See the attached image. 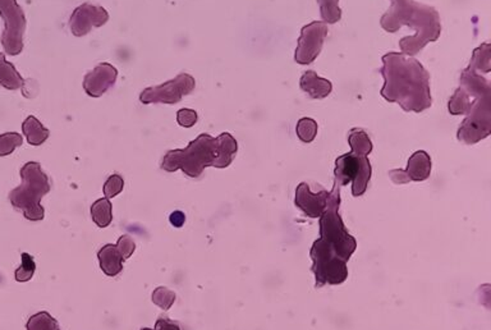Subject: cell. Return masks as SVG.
Masks as SVG:
<instances>
[{"label": "cell", "instance_id": "cell-1", "mask_svg": "<svg viewBox=\"0 0 491 330\" xmlns=\"http://www.w3.org/2000/svg\"><path fill=\"white\" fill-rule=\"evenodd\" d=\"M238 145L229 134H221L216 139L203 134L191 141L184 149L169 150L161 160L160 168L168 173L183 171L191 178H198L205 168H227L232 164Z\"/></svg>", "mask_w": 491, "mask_h": 330}, {"label": "cell", "instance_id": "cell-2", "mask_svg": "<svg viewBox=\"0 0 491 330\" xmlns=\"http://www.w3.org/2000/svg\"><path fill=\"white\" fill-rule=\"evenodd\" d=\"M19 176L22 184L17 189L11 191L9 201L13 208L22 211L26 219L40 221L45 218L41 200L51 190L49 177L37 161L26 163L21 168Z\"/></svg>", "mask_w": 491, "mask_h": 330}, {"label": "cell", "instance_id": "cell-3", "mask_svg": "<svg viewBox=\"0 0 491 330\" xmlns=\"http://www.w3.org/2000/svg\"><path fill=\"white\" fill-rule=\"evenodd\" d=\"M339 205L340 187L334 184V189L329 194L325 211L319 218L320 239L332 247L337 256L344 261H348L356 251L357 242L344 226L343 220L339 214Z\"/></svg>", "mask_w": 491, "mask_h": 330}, {"label": "cell", "instance_id": "cell-4", "mask_svg": "<svg viewBox=\"0 0 491 330\" xmlns=\"http://www.w3.org/2000/svg\"><path fill=\"white\" fill-rule=\"evenodd\" d=\"M310 256L313 259L311 270L316 278V287H323L325 284H342L347 276V261L337 256L332 247L325 241L319 239L313 242Z\"/></svg>", "mask_w": 491, "mask_h": 330}, {"label": "cell", "instance_id": "cell-5", "mask_svg": "<svg viewBox=\"0 0 491 330\" xmlns=\"http://www.w3.org/2000/svg\"><path fill=\"white\" fill-rule=\"evenodd\" d=\"M335 184L339 187L352 182V195L363 196L371 178V165L366 155L350 151L335 161Z\"/></svg>", "mask_w": 491, "mask_h": 330}, {"label": "cell", "instance_id": "cell-6", "mask_svg": "<svg viewBox=\"0 0 491 330\" xmlns=\"http://www.w3.org/2000/svg\"><path fill=\"white\" fill-rule=\"evenodd\" d=\"M0 16L4 21V31L1 34V45L6 54H21L24 50V36H25V12L19 6L17 0H0Z\"/></svg>", "mask_w": 491, "mask_h": 330}, {"label": "cell", "instance_id": "cell-7", "mask_svg": "<svg viewBox=\"0 0 491 330\" xmlns=\"http://www.w3.org/2000/svg\"><path fill=\"white\" fill-rule=\"evenodd\" d=\"M196 81L188 74H179L163 85L151 86L140 94L142 104H177L195 90Z\"/></svg>", "mask_w": 491, "mask_h": 330}, {"label": "cell", "instance_id": "cell-8", "mask_svg": "<svg viewBox=\"0 0 491 330\" xmlns=\"http://www.w3.org/2000/svg\"><path fill=\"white\" fill-rule=\"evenodd\" d=\"M109 21V13L100 6L83 3L77 6L69 19V29L76 37L88 35L93 29L106 25Z\"/></svg>", "mask_w": 491, "mask_h": 330}, {"label": "cell", "instance_id": "cell-9", "mask_svg": "<svg viewBox=\"0 0 491 330\" xmlns=\"http://www.w3.org/2000/svg\"><path fill=\"white\" fill-rule=\"evenodd\" d=\"M118 69L111 63H100L83 79V90L90 98H100L116 85Z\"/></svg>", "mask_w": 491, "mask_h": 330}, {"label": "cell", "instance_id": "cell-10", "mask_svg": "<svg viewBox=\"0 0 491 330\" xmlns=\"http://www.w3.org/2000/svg\"><path fill=\"white\" fill-rule=\"evenodd\" d=\"M329 194L321 191L319 194H313L307 184H301L295 190V205L310 218H320L328 206Z\"/></svg>", "mask_w": 491, "mask_h": 330}, {"label": "cell", "instance_id": "cell-11", "mask_svg": "<svg viewBox=\"0 0 491 330\" xmlns=\"http://www.w3.org/2000/svg\"><path fill=\"white\" fill-rule=\"evenodd\" d=\"M98 264L103 273L108 276H117L123 270V259L121 251L118 250L117 245L108 244L103 246L98 252Z\"/></svg>", "mask_w": 491, "mask_h": 330}, {"label": "cell", "instance_id": "cell-12", "mask_svg": "<svg viewBox=\"0 0 491 330\" xmlns=\"http://www.w3.org/2000/svg\"><path fill=\"white\" fill-rule=\"evenodd\" d=\"M430 171H431V159L429 155L425 151H417L413 154L408 160L405 174L408 179L420 182L429 178Z\"/></svg>", "mask_w": 491, "mask_h": 330}, {"label": "cell", "instance_id": "cell-13", "mask_svg": "<svg viewBox=\"0 0 491 330\" xmlns=\"http://www.w3.org/2000/svg\"><path fill=\"white\" fill-rule=\"evenodd\" d=\"M0 86L6 90L16 91L25 87V80L12 63L6 61V55L0 53Z\"/></svg>", "mask_w": 491, "mask_h": 330}, {"label": "cell", "instance_id": "cell-14", "mask_svg": "<svg viewBox=\"0 0 491 330\" xmlns=\"http://www.w3.org/2000/svg\"><path fill=\"white\" fill-rule=\"evenodd\" d=\"M22 132L31 146H40L49 139L50 131L44 127L43 123L36 116H30L22 123Z\"/></svg>", "mask_w": 491, "mask_h": 330}, {"label": "cell", "instance_id": "cell-15", "mask_svg": "<svg viewBox=\"0 0 491 330\" xmlns=\"http://www.w3.org/2000/svg\"><path fill=\"white\" fill-rule=\"evenodd\" d=\"M91 213V218L93 223L98 226V228H106L111 224L113 221V206L109 199H98L93 202L90 209Z\"/></svg>", "mask_w": 491, "mask_h": 330}, {"label": "cell", "instance_id": "cell-16", "mask_svg": "<svg viewBox=\"0 0 491 330\" xmlns=\"http://www.w3.org/2000/svg\"><path fill=\"white\" fill-rule=\"evenodd\" d=\"M27 330H61L56 319L53 318L48 311H40L32 315L27 324Z\"/></svg>", "mask_w": 491, "mask_h": 330}, {"label": "cell", "instance_id": "cell-17", "mask_svg": "<svg viewBox=\"0 0 491 330\" xmlns=\"http://www.w3.org/2000/svg\"><path fill=\"white\" fill-rule=\"evenodd\" d=\"M350 145L353 153L366 155V156L373 150V144L363 129H353L350 132Z\"/></svg>", "mask_w": 491, "mask_h": 330}, {"label": "cell", "instance_id": "cell-18", "mask_svg": "<svg viewBox=\"0 0 491 330\" xmlns=\"http://www.w3.org/2000/svg\"><path fill=\"white\" fill-rule=\"evenodd\" d=\"M35 271H36L35 259L31 256L30 254L24 252L21 255V266L14 273L16 281H19V283H25V281H31L32 276L35 274Z\"/></svg>", "mask_w": 491, "mask_h": 330}, {"label": "cell", "instance_id": "cell-19", "mask_svg": "<svg viewBox=\"0 0 491 330\" xmlns=\"http://www.w3.org/2000/svg\"><path fill=\"white\" fill-rule=\"evenodd\" d=\"M24 139L17 132H6L0 135V158L8 156L17 149L22 146Z\"/></svg>", "mask_w": 491, "mask_h": 330}, {"label": "cell", "instance_id": "cell-20", "mask_svg": "<svg viewBox=\"0 0 491 330\" xmlns=\"http://www.w3.org/2000/svg\"><path fill=\"white\" fill-rule=\"evenodd\" d=\"M151 299L153 304L159 306L163 311H168L176 302V294L169 288L158 287L153 291Z\"/></svg>", "mask_w": 491, "mask_h": 330}, {"label": "cell", "instance_id": "cell-21", "mask_svg": "<svg viewBox=\"0 0 491 330\" xmlns=\"http://www.w3.org/2000/svg\"><path fill=\"white\" fill-rule=\"evenodd\" d=\"M318 134V123L311 118H302L297 124V135L303 142H313Z\"/></svg>", "mask_w": 491, "mask_h": 330}, {"label": "cell", "instance_id": "cell-22", "mask_svg": "<svg viewBox=\"0 0 491 330\" xmlns=\"http://www.w3.org/2000/svg\"><path fill=\"white\" fill-rule=\"evenodd\" d=\"M124 189V179L122 176L119 174H111V177L106 179V182L103 187V192H104V197L106 199H114L116 196L119 195Z\"/></svg>", "mask_w": 491, "mask_h": 330}, {"label": "cell", "instance_id": "cell-23", "mask_svg": "<svg viewBox=\"0 0 491 330\" xmlns=\"http://www.w3.org/2000/svg\"><path fill=\"white\" fill-rule=\"evenodd\" d=\"M118 250L121 251L124 261L128 260L129 257L133 255L136 250V244L133 239L129 234H123L118 239L117 244Z\"/></svg>", "mask_w": 491, "mask_h": 330}, {"label": "cell", "instance_id": "cell-24", "mask_svg": "<svg viewBox=\"0 0 491 330\" xmlns=\"http://www.w3.org/2000/svg\"><path fill=\"white\" fill-rule=\"evenodd\" d=\"M197 119H198V116L195 110L183 108L177 111V122L181 127H184V129L193 127L197 123Z\"/></svg>", "mask_w": 491, "mask_h": 330}, {"label": "cell", "instance_id": "cell-25", "mask_svg": "<svg viewBox=\"0 0 491 330\" xmlns=\"http://www.w3.org/2000/svg\"><path fill=\"white\" fill-rule=\"evenodd\" d=\"M153 330H181V328H179L178 323L173 321V320H171V319L166 316V315H161V316L156 320Z\"/></svg>", "mask_w": 491, "mask_h": 330}, {"label": "cell", "instance_id": "cell-26", "mask_svg": "<svg viewBox=\"0 0 491 330\" xmlns=\"http://www.w3.org/2000/svg\"><path fill=\"white\" fill-rule=\"evenodd\" d=\"M169 221H171V224H172L174 228H182L184 223H186V215H184V213H182V211H179V210L173 211L171 216H169Z\"/></svg>", "mask_w": 491, "mask_h": 330}, {"label": "cell", "instance_id": "cell-27", "mask_svg": "<svg viewBox=\"0 0 491 330\" xmlns=\"http://www.w3.org/2000/svg\"><path fill=\"white\" fill-rule=\"evenodd\" d=\"M141 330H153V329H151V328H142Z\"/></svg>", "mask_w": 491, "mask_h": 330}]
</instances>
